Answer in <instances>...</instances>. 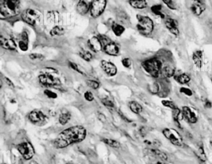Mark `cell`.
<instances>
[{"label": "cell", "mask_w": 212, "mask_h": 164, "mask_svg": "<svg viewBox=\"0 0 212 164\" xmlns=\"http://www.w3.org/2000/svg\"><path fill=\"white\" fill-rule=\"evenodd\" d=\"M19 49L23 52H26L28 49V44L23 41L19 42Z\"/></svg>", "instance_id": "60d3db41"}, {"label": "cell", "mask_w": 212, "mask_h": 164, "mask_svg": "<svg viewBox=\"0 0 212 164\" xmlns=\"http://www.w3.org/2000/svg\"><path fill=\"white\" fill-rule=\"evenodd\" d=\"M162 104L164 107L170 108L172 110H174V109L177 107L174 103L173 102V101L168 100H164L162 101Z\"/></svg>", "instance_id": "d6a6232c"}, {"label": "cell", "mask_w": 212, "mask_h": 164, "mask_svg": "<svg viewBox=\"0 0 212 164\" xmlns=\"http://www.w3.org/2000/svg\"><path fill=\"white\" fill-rule=\"evenodd\" d=\"M86 129L82 126L77 125L71 127L61 131L53 142L56 149H63L72 144L80 143L85 139Z\"/></svg>", "instance_id": "6da1fadb"}, {"label": "cell", "mask_w": 212, "mask_h": 164, "mask_svg": "<svg viewBox=\"0 0 212 164\" xmlns=\"http://www.w3.org/2000/svg\"><path fill=\"white\" fill-rule=\"evenodd\" d=\"M4 80H5L7 85L9 86V87H11L12 89H13V88L15 87V86H14L13 82H12V81H11V80L9 79L8 78H7V77H5Z\"/></svg>", "instance_id": "ee69618b"}, {"label": "cell", "mask_w": 212, "mask_h": 164, "mask_svg": "<svg viewBox=\"0 0 212 164\" xmlns=\"http://www.w3.org/2000/svg\"><path fill=\"white\" fill-rule=\"evenodd\" d=\"M162 6L161 4H155L152 6L151 7V10L153 14L155 15L159 16L162 19H164L165 17L164 14L162 12Z\"/></svg>", "instance_id": "484cf974"}, {"label": "cell", "mask_w": 212, "mask_h": 164, "mask_svg": "<svg viewBox=\"0 0 212 164\" xmlns=\"http://www.w3.org/2000/svg\"><path fill=\"white\" fill-rule=\"evenodd\" d=\"M104 49L107 54L112 56H116L120 52V48L118 44L114 42L110 41L105 45Z\"/></svg>", "instance_id": "9a60e30c"}, {"label": "cell", "mask_w": 212, "mask_h": 164, "mask_svg": "<svg viewBox=\"0 0 212 164\" xmlns=\"http://www.w3.org/2000/svg\"><path fill=\"white\" fill-rule=\"evenodd\" d=\"M29 58L31 60L33 61H42L44 59V56L42 54L33 53L29 55Z\"/></svg>", "instance_id": "1f68e13d"}, {"label": "cell", "mask_w": 212, "mask_h": 164, "mask_svg": "<svg viewBox=\"0 0 212 164\" xmlns=\"http://www.w3.org/2000/svg\"><path fill=\"white\" fill-rule=\"evenodd\" d=\"M175 81L178 82V83L182 84V85L188 83L191 80L190 77L186 73H181V74L175 76Z\"/></svg>", "instance_id": "d4e9b609"}, {"label": "cell", "mask_w": 212, "mask_h": 164, "mask_svg": "<svg viewBox=\"0 0 212 164\" xmlns=\"http://www.w3.org/2000/svg\"><path fill=\"white\" fill-rule=\"evenodd\" d=\"M157 164H163V163H157Z\"/></svg>", "instance_id": "c3c4849f"}, {"label": "cell", "mask_w": 212, "mask_h": 164, "mask_svg": "<svg viewBox=\"0 0 212 164\" xmlns=\"http://www.w3.org/2000/svg\"><path fill=\"white\" fill-rule=\"evenodd\" d=\"M180 92L181 93L184 94V95L187 96H189V97L193 95V93L192 92V90L190 89H188L186 87H183L181 88Z\"/></svg>", "instance_id": "ab89813d"}, {"label": "cell", "mask_w": 212, "mask_h": 164, "mask_svg": "<svg viewBox=\"0 0 212 164\" xmlns=\"http://www.w3.org/2000/svg\"><path fill=\"white\" fill-rule=\"evenodd\" d=\"M116 16L118 23L124 26L130 25L131 24L130 17L126 13V12L122 9H116Z\"/></svg>", "instance_id": "7c38bea8"}, {"label": "cell", "mask_w": 212, "mask_h": 164, "mask_svg": "<svg viewBox=\"0 0 212 164\" xmlns=\"http://www.w3.org/2000/svg\"><path fill=\"white\" fill-rule=\"evenodd\" d=\"M165 25L168 30L172 34L178 36L179 34L178 24L177 21L171 18H167L165 19Z\"/></svg>", "instance_id": "2e32d148"}, {"label": "cell", "mask_w": 212, "mask_h": 164, "mask_svg": "<svg viewBox=\"0 0 212 164\" xmlns=\"http://www.w3.org/2000/svg\"><path fill=\"white\" fill-rule=\"evenodd\" d=\"M129 108L132 112L136 114H139L143 111V107L138 102L132 101L129 103Z\"/></svg>", "instance_id": "cb8c5ba5"}, {"label": "cell", "mask_w": 212, "mask_h": 164, "mask_svg": "<svg viewBox=\"0 0 212 164\" xmlns=\"http://www.w3.org/2000/svg\"><path fill=\"white\" fill-rule=\"evenodd\" d=\"M92 0H79L77 10L81 15H85L90 11Z\"/></svg>", "instance_id": "4fadbf2b"}, {"label": "cell", "mask_w": 212, "mask_h": 164, "mask_svg": "<svg viewBox=\"0 0 212 164\" xmlns=\"http://www.w3.org/2000/svg\"><path fill=\"white\" fill-rule=\"evenodd\" d=\"M142 66L144 70L154 78L159 77L163 67L162 62L156 58L151 59L144 61L142 63Z\"/></svg>", "instance_id": "277c9868"}, {"label": "cell", "mask_w": 212, "mask_h": 164, "mask_svg": "<svg viewBox=\"0 0 212 164\" xmlns=\"http://www.w3.org/2000/svg\"><path fill=\"white\" fill-rule=\"evenodd\" d=\"M111 29L116 37H120L124 33L126 28L124 25L118 22H113L111 25Z\"/></svg>", "instance_id": "44dd1931"}, {"label": "cell", "mask_w": 212, "mask_h": 164, "mask_svg": "<svg viewBox=\"0 0 212 164\" xmlns=\"http://www.w3.org/2000/svg\"><path fill=\"white\" fill-rule=\"evenodd\" d=\"M205 4L202 0H194L191 6L192 13L197 16H199L205 9Z\"/></svg>", "instance_id": "e0dca14e"}, {"label": "cell", "mask_w": 212, "mask_h": 164, "mask_svg": "<svg viewBox=\"0 0 212 164\" xmlns=\"http://www.w3.org/2000/svg\"><path fill=\"white\" fill-rule=\"evenodd\" d=\"M17 149L20 154L26 160H30L35 154V150L31 144L26 142L17 145Z\"/></svg>", "instance_id": "8992f818"}, {"label": "cell", "mask_w": 212, "mask_h": 164, "mask_svg": "<svg viewBox=\"0 0 212 164\" xmlns=\"http://www.w3.org/2000/svg\"><path fill=\"white\" fill-rule=\"evenodd\" d=\"M121 62L123 66L126 68H129L131 67V65H132V62L130 59L129 58H123L122 60L121 61Z\"/></svg>", "instance_id": "8d00e7d4"}, {"label": "cell", "mask_w": 212, "mask_h": 164, "mask_svg": "<svg viewBox=\"0 0 212 164\" xmlns=\"http://www.w3.org/2000/svg\"><path fill=\"white\" fill-rule=\"evenodd\" d=\"M69 66L72 69L74 70L76 72H78V73L83 74V73L79 69L78 66L77 65L76 63H74V62H69Z\"/></svg>", "instance_id": "7bdbcfd3"}, {"label": "cell", "mask_w": 212, "mask_h": 164, "mask_svg": "<svg viewBox=\"0 0 212 164\" xmlns=\"http://www.w3.org/2000/svg\"><path fill=\"white\" fill-rule=\"evenodd\" d=\"M163 3L171 10H175V7L172 0H162Z\"/></svg>", "instance_id": "f35d334b"}, {"label": "cell", "mask_w": 212, "mask_h": 164, "mask_svg": "<svg viewBox=\"0 0 212 164\" xmlns=\"http://www.w3.org/2000/svg\"><path fill=\"white\" fill-rule=\"evenodd\" d=\"M64 33L65 30L63 27L56 25L50 30V34L52 36H60L64 34Z\"/></svg>", "instance_id": "83f0119b"}, {"label": "cell", "mask_w": 212, "mask_h": 164, "mask_svg": "<svg viewBox=\"0 0 212 164\" xmlns=\"http://www.w3.org/2000/svg\"><path fill=\"white\" fill-rule=\"evenodd\" d=\"M29 118L32 123H38L43 121L45 119V116L42 111L36 110L32 111L29 113Z\"/></svg>", "instance_id": "ac0fdd59"}, {"label": "cell", "mask_w": 212, "mask_h": 164, "mask_svg": "<svg viewBox=\"0 0 212 164\" xmlns=\"http://www.w3.org/2000/svg\"><path fill=\"white\" fill-rule=\"evenodd\" d=\"M136 17L138 21L137 29L139 33L145 36L151 34L154 27L153 20L148 16L141 15H137Z\"/></svg>", "instance_id": "3957f363"}, {"label": "cell", "mask_w": 212, "mask_h": 164, "mask_svg": "<svg viewBox=\"0 0 212 164\" xmlns=\"http://www.w3.org/2000/svg\"><path fill=\"white\" fill-rule=\"evenodd\" d=\"M22 19L29 25H34L39 18V14L32 9H27L23 11L21 14Z\"/></svg>", "instance_id": "ba28073f"}, {"label": "cell", "mask_w": 212, "mask_h": 164, "mask_svg": "<svg viewBox=\"0 0 212 164\" xmlns=\"http://www.w3.org/2000/svg\"></svg>", "instance_id": "681fc988"}, {"label": "cell", "mask_w": 212, "mask_h": 164, "mask_svg": "<svg viewBox=\"0 0 212 164\" xmlns=\"http://www.w3.org/2000/svg\"><path fill=\"white\" fill-rule=\"evenodd\" d=\"M164 136L168 139L173 144L181 146L182 144V138L178 131L173 128H166L163 130Z\"/></svg>", "instance_id": "52a82bcc"}, {"label": "cell", "mask_w": 212, "mask_h": 164, "mask_svg": "<svg viewBox=\"0 0 212 164\" xmlns=\"http://www.w3.org/2000/svg\"><path fill=\"white\" fill-rule=\"evenodd\" d=\"M175 70L170 65L165 66L162 67L160 75L164 78H170L174 75Z\"/></svg>", "instance_id": "7402d4cb"}, {"label": "cell", "mask_w": 212, "mask_h": 164, "mask_svg": "<svg viewBox=\"0 0 212 164\" xmlns=\"http://www.w3.org/2000/svg\"><path fill=\"white\" fill-rule=\"evenodd\" d=\"M101 67L105 73L109 76L116 75L118 72L117 67L112 62L102 60L101 62Z\"/></svg>", "instance_id": "8fae6325"}, {"label": "cell", "mask_w": 212, "mask_h": 164, "mask_svg": "<svg viewBox=\"0 0 212 164\" xmlns=\"http://www.w3.org/2000/svg\"><path fill=\"white\" fill-rule=\"evenodd\" d=\"M103 142L107 144L109 146L114 148H118L120 147V144L118 142L114 140L113 139H104Z\"/></svg>", "instance_id": "4dcf8cb0"}, {"label": "cell", "mask_w": 212, "mask_h": 164, "mask_svg": "<svg viewBox=\"0 0 212 164\" xmlns=\"http://www.w3.org/2000/svg\"><path fill=\"white\" fill-rule=\"evenodd\" d=\"M87 44L91 51L95 53L100 52L102 49V44L99 37H92L88 39Z\"/></svg>", "instance_id": "5bb4252c"}, {"label": "cell", "mask_w": 212, "mask_h": 164, "mask_svg": "<svg viewBox=\"0 0 212 164\" xmlns=\"http://www.w3.org/2000/svg\"><path fill=\"white\" fill-rule=\"evenodd\" d=\"M153 152L155 155H157V157H159L160 158L162 159L163 160H166L167 158V155L159 150H154Z\"/></svg>", "instance_id": "e575fe53"}, {"label": "cell", "mask_w": 212, "mask_h": 164, "mask_svg": "<svg viewBox=\"0 0 212 164\" xmlns=\"http://www.w3.org/2000/svg\"><path fill=\"white\" fill-rule=\"evenodd\" d=\"M80 56L85 61L90 62L92 59V54L89 51L82 49L80 51Z\"/></svg>", "instance_id": "f1b7e54d"}, {"label": "cell", "mask_w": 212, "mask_h": 164, "mask_svg": "<svg viewBox=\"0 0 212 164\" xmlns=\"http://www.w3.org/2000/svg\"><path fill=\"white\" fill-rule=\"evenodd\" d=\"M1 46L4 49L14 50L17 48V45L12 39H7L3 36L1 37Z\"/></svg>", "instance_id": "ffe728a7"}, {"label": "cell", "mask_w": 212, "mask_h": 164, "mask_svg": "<svg viewBox=\"0 0 212 164\" xmlns=\"http://www.w3.org/2000/svg\"><path fill=\"white\" fill-rule=\"evenodd\" d=\"M128 2L130 7L138 10L145 9L148 5L147 0H129Z\"/></svg>", "instance_id": "d6986e66"}, {"label": "cell", "mask_w": 212, "mask_h": 164, "mask_svg": "<svg viewBox=\"0 0 212 164\" xmlns=\"http://www.w3.org/2000/svg\"><path fill=\"white\" fill-rule=\"evenodd\" d=\"M87 83L89 87H91V89H98L99 86H100L98 82L95 81V80H88L87 81Z\"/></svg>", "instance_id": "836d02e7"}, {"label": "cell", "mask_w": 212, "mask_h": 164, "mask_svg": "<svg viewBox=\"0 0 212 164\" xmlns=\"http://www.w3.org/2000/svg\"><path fill=\"white\" fill-rule=\"evenodd\" d=\"M44 93L46 96L48 97L50 99H56L57 97V95L56 93L53 92V91L49 90H45Z\"/></svg>", "instance_id": "d590c367"}, {"label": "cell", "mask_w": 212, "mask_h": 164, "mask_svg": "<svg viewBox=\"0 0 212 164\" xmlns=\"http://www.w3.org/2000/svg\"><path fill=\"white\" fill-rule=\"evenodd\" d=\"M21 11L20 0H0V11L4 17L17 15Z\"/></svg>", "instance_id": "7a4b0ae2"}, {"label": "cell", "mask_w": 212, "mask_h": 164, "mask_svg": "<svg viewBox=\"0 0 212 164\" xmlns=\"http://www.w3.org/2000/svg\"><path fill=\"white\" fill-rule=\"evenodd\" d=\"M107 0H92L90 14L92 17L96 18L101 16L106 8Z\"/></svg>", "instance_id": "5b68a950"}, {"label": "cell", "mask_w": 212, "mask_h": 164, "mask_svg": "<svg viewBox=\"0 0 212 164\" xmlns=\"http://www.w3.org/2000/svg\"><path fill=\"white\" fill-rule=\"evenodd\" d=\"M193 62H194L195 65L196 67L198 68H201L202 65V53L201 51H197L193 55Z\"/></svg>", "instance_id": "603a6c76"}, {"label": "cell", "mask_w": 212, "mask_h": 164, "mask_svg": "<svg viewBox=\"0 0 212 164\" xmlns=\"http://www.w3.org/2000/svg\"><path fill=\"white\" fill-rule=\"evenodd\" d=\"M39 79L40 83L46 86H59L61 84L59 79L49 73L40 75L39 76Z\"/></svg>", "instance_id": "9c48e42d"}, {"label": "cell", "mask_w": 212, "mask_h": 164, "mask_svg": "<svg viewBox=\"0 0 212 164\" xmlns=\"http://www.w3.org/2000/svg\"><path fill=\"white\" fill-rule=\"evenodd\" d=\"M182 112L183 117H185L189 122L191 123H197L198 120V115L193 109L187 106H184L182 107Z\"/></svg>", "instance_id": "30bf717a"}, {"label": "cell", "mask_w": 212, "mask_h": 164, "mask_svg": "<svg viewBox=\"0 0 212 164\" xmlns=\"http://www.w3.org/2000/svg\"><path fill=\"white\" fill-rule=\"evenodd\" d=\"M29 164H39L35 160H31L29 162Z\"/></svg>", "instance_id": "7dc6e473"}, {"label": "cell", "mask_w": 212, "mask_h": 164, "mask_svg": "<svg viewBox=\"0 0 212 164\" xmlns=\"http://www.w3.org/2000/svg\"><path fill=\"white\" fill-rule=\"evenodd\" d=\"M205 106L206 107H207V108H210V107H212V104L210 102V101H206L205 103Z\"/></svg>", "instance_id": "bcb514c9"}, {"label": "cell", "mask_w": 212, "mask_h": 164, "mask_svg": "<svg viewBox=\"0 0 212 164\" xmlns=\"http://www.w3.org/2000/svg\"><path fill=\"white\" fill-rule=\"evenodd\" d=\"M22 39L23 40V41L25 42V43H28V35L27 32H23L21 35Z\"/></svg>", "instance_id": "f6af8a7d"}, {"label": "cell", "mask_w": 212, "mask_h": 164, "mask_svg": "<svg viewBox=\"0 0 212 164\" xmlns=\"http://www.w3.org/2000/svg\"><path fill=\"white\" fill-rule=\"evenodd\" d=\"M84 97L85 99L89 102H91L94 99V95L91 92V91H86V92L84 93Z\"/></svg>", "instance_id": "74e56055"}, {"label": "cell", "mask_w": 212, "mask_h": 164, "mask_svg": "<svg viewBox=\"0 0 212 164\" xmlns=\"http://www.w3.org/2000/svg\"><path fill=\"white\" fill-rule=\"evenodd\" d=\"M181 111L178 107L172 110V117L175 121L177 123H179V120L182 119L181 117Z\"/></svg>", "instance_id": "f546056e"}, {"label": "cell", "mask_w": 212, "mask_h": 164, "mask_svg": "<svg viewBox=\"0 0 212 164\" xmlns=\"http://www.w3.org/2000/svg\"><path fill=\"white\" fill-rule=\"evenodd\" d=\"M71 115L69 112H63L60 114L59 117V121L62 125H66L69 122L71 119Z\"/></svg>", "instance_id": "4316f807"}, {"label": "cell", "mask_w": 212, "mask_h": 164, "mask_svg": "<svg viewBox=\"0 0 212 164\" xmlns=\"http://www.w3.org/2000/svg\"><path fill=\"white\" fill-rule=\"evenodd\" d=\"M102 103L105 106L108 107H114V104L112 101L108 99H102Z\"/></svg>", "instance_id": "b9f144b4"}]
</instances>
